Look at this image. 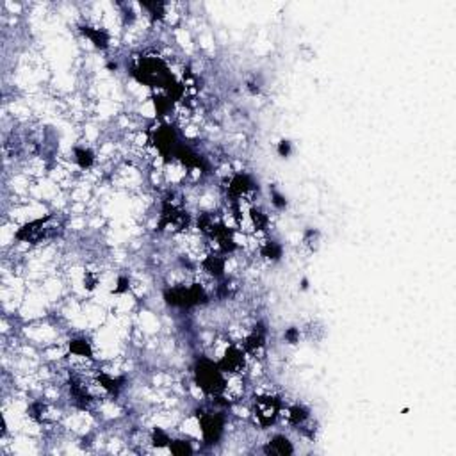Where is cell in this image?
Listing matches in <instances>:
<instances>
[{
    "mask_svg": "<svg viewBox=\"0 0 456 456\" xmlns=\"http://www.w3.org/2000/svg\"><path fill=\"white\" fill-rule=\"evenodd\" d=\"M196 375H198V383H200V387L203 388L205 392H209V394H218L219 390L225 388V383H223V378H221V371L216 369L212 364H209V362H203V364L198 367Z\"/></svg>",
    "mask_w": 456,
    "mask_h": 456,
    "instance_id": "obj_1",
    "label": "cell"
},
{
    "mask_svg": "<svg viewBox=\"0 0 456 456\" xmlns=\"http://www.w3.org/2000/svg\"><path fill=\"white\" fill-rule=\"evenodd\" d=\"M269 453L289 454L293 453V446L285 437H276V439H273V442H269Z\"/></svg>",
    "mask_w": 456,
    "mask_h": 456,
    "instance_id": "obj_2",
    "label": "cell"
},
{
    "mask_svg": "<svg viewBox=\"0 0 456 456\" xmlns=\"http://www.w3.org/2000/svg\"><path fill=\"white\" fill-rule=\"evenodd\" d=\"M280 153H282V155L289 153V143H287V141H283V143H282V147H280Z\"/></svg>",
    "mask_w": 456,
    "mask_h": 456,
    "instance_id": "obj_3",
    "label": "cell"
}]
</instances>
